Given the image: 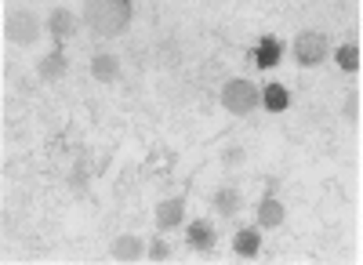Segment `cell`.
Segmentation results:
<instances>
[{
    "label": "cell",
    "mask_w": 363,
    "mask_h": 265,
    "mask_svg": "<svg viewBox=\"0 0 363 265\" xmlns=\"http://www.w3.org/2000/svg\"><path fill=\"white\" fill-rule=\"evenodd\" d=\"M131 15H135L131 0H84V26L102 40L124 37Z\"/></svg>",
    "instance_id": "6da1fadb"
},
{
    "label": "cell",
    "mask_w": 363,
    "mask_h": 265,
    "mask_svg": "<svg viewBox=\"0 0 363 265\" xmlns=\"http://www.w3.org/2000/svg\"><path fill=\"white\" fill-rule=\"evenodd\" d=\"M48 29V22L37 18V11H29V8H15L4 15V37L18 47H29V44H37L40 33Z\"/></svg>",
    "instance_id": "7a4b0ae2"
},
{
    "label": "cell",
    "mask_w": 363,
    "mask_h": 265,
    "mask_svg": "<svg viewBox=\"0 0 363 265\" xmlns=\"http://www.w3.org/2000/svg\"><path fill=\"white\" fill-rule=\"evenodd\" d=\"M258 102H262V91H258L251 80H244V77H233V80L222 87V106H225L233 116H247V113H255Z\"/></svg>",
    "instance_id": "3957f363"
},
{
    "label": "cell",
    "mask_w": 363,
    "mask_h": 265,
    "mask_svg": "<svg viewBox=\"0 0 363 265\" xmlns=\"http://www.w3.org/2000/svg\"><path fill=\"white\" fill-rule=\"evenodd\" d=\"M294 58H298L306 69L320 66L323 58H327V37L320 33V29H306V33H298V40H294Z\"/></svg>",
    "instance_id": "277c9868"
},
{
    "label": "cell",
    "mask_w": 363,
    "mask_h": 265,
    "mask_svg": "<svg viewBox=\"0 0 363 265\" xmlns=\"http://www.w3.org/2000/svg\"><path fill=\"white\" fill-rule=\"evenodd\" d=\"M182 222H186V200H182V196H171V200L157 203V229L160 232H171Z\"/></svg>",
    "instance_id": "5b68a950"
},
{
    "label": "cell",
    "mask_w": 363,
    "mask_h": 265,
    "mask_svg": "<svg viewBox=\"0 0 363 265\" xmlns=\"http://www.w3.org/2000/svg\"><path fill=\"white\" fill-rule=\"evenodd\" d=\"M44 22H48V33L55 37V44H62L77 33V15L69 8H51V15Z\"/></svg>",
    "instance_id": "8992f818"
},
{
    "label": "cell",
    "mask_w": 363,
    "mask_h": 265,
    "mask_svg": "<svg viewBox=\"0 0 363 265\" xmlns=\"http://www.w3.org/2000/svg\"><path fill=\"white\" fill-rule=\"evenodd\" d=\"M66 69H69V58L62 55V44H55V51H48L40 62H37V77L40 80H62L66 77Z\"/></svg>",
    "instance_id": "52a82bcc"
},
{
    "label": "cell",
    "mask_w": 363,
    "mask_h": 265,
    "mask_svg": "<svg viewBox=\"0 0 363 265\" xmlns=\"http://www.w3.org/2000/svg\"><path fill=\"white\" fill-rule=\"evenodd\" d=\"M211 208H215L222 218H233L240 208H244V193H240L236 186H222L211 193Z\"/></svg>",
    "instance_id": "ba28073f"
},
{
    "label": "cell",
    "mask_w": 363,
    "mask_h": 265,
    "mask_svg": "<svg viewBox=\"0 0 363 265\" xmlns=\"http://www.w3.org/2000/svg\"><path fill=\"white\" fill-rule=\"evenodd\" d=\"M91 77H95L99 84H116L120 80V58L113 51H102L91 58Z\"/></svg>",
    "instance_id": "9c48e42d"
},
{
    "label": "cell",
    "mask_w": 363,
    "mask_h": 265,
    "mask_svg": "<svg viewBox=\"0 0 363 265\" xmlns=\"http://www.w3.org/2000/svg\"><path fill=\"white\" fill-rule=\"evenodd\" d=\"M284 218H287L284 203L272 193H265L262 203H258V229H277V225H284Z\"/></svg>",
    "instance_id": "30bf717a"
},
{
    "label": "cell",
    "mask_w": 363,
    "mask_h": 265,
    "mask_svg": "<svg viewBox=\"0 0 363 265\" xmlns=\"http://www.w3.org/2000/svg\"><path fill=\"white\" fill-rule=\"evenodd\" d=\"M109 254H113L116 261H138V258L145 254V244H142L138 237H131V232H120V237L109 244Z\"/></svg>",
    "instance_id": "8fae6325"
},
{
    "label": "cell",
    "mask_w": 363,
    "mask_h": 265,
    "mask_svg": "<svg viewBox=\"0 0 363 265\" xmlns=\"http://www.w3.org/2000/svg\"><path fill=\"white\" fill-rule=\"evenodd\" d=\"M280 58H284V44L277 37H262L258 47H255V62L258 69H272V66H280Z\"/></svg>",
    "instance_id": "7c38bea8"
},
{
    "label": "cell",
    "mask_w": 363,
    "mask_h": 265,
    "mask_svg": "<svg viewBox=\"0 0 363 265\" xmlns=\"http://www.w3.org/2000/svg\"><path fill=\"white\" fill-rule=\"evenodd\" d=\"M233 251H236L240 258H255V254L262 251V232H258V225L240 229L236 237H233Z\"/></svg>",
    "instance_id": "4fadbf2b"
},
{
    "label": "cell",
    "mask_w": 363,
    "mask_h": 265,
    "mask_svg": "<svg viewBox=\"0 0 363 265\" xmlns=\"http://www.w3.org/2000/svg\"><path fill=\"white\" fill-rule=\"evenodd\" d=\"M186 240H189V247H196V251H211V247H215V225H211L207 218L189 222Z\"/></svg>",
    "instance_id": "5bb4252c"
},
{
    "label": "cell",
    "mask_w": 363,
    "mask_h": 265,
    "mask_svg": "<svg viewBox=\"0 0 363 265\" xmlns=\"http://www.w3.org/2000/svg\"><path fill=\"white\" fill-rule=\"evenodd\" d=\"M262 106H265L269 113H284V109L291 106V95H287V87H284V84H269L265 91H262Z\"/></svg>",
    "instance_id": "9a60e30c"
},
{
    "label": "cell",
    "mask_w": 363,
    "mask_h": 265,
    "mask_svg": "<svg viewBox=\"0 0 363 265\" xmlns=\"http://www.w3.org/2000/svg\"><path fill=\"white\" fill-rule=\"evenodd\" d=\"M335 58H338V66L345 69V73H356L359 69V44H342L338 51H335Z\"/></svg>",
    "instance_id": "2e32d148"
},
{
    "label": "cell",
    "mask_w": 363,
    "mask_h": 265,
    "mask_svg": "<svg viewBox=\"0 0 363 265\" xmlns=\"http://www.w3.org/2000/svg\"><path fill=\"white\" fill-rule=\"evenodd\" d=\"M342 116L349 124H359V91H349L345 95V106H342Z\"/></svg>",
    "instance_id": "e0dca14e"
},
{
    "label": "cell",
    "mask_w": 363,
    "mask_h": 265,
    "mask_svg": "<svg viewBox=\"0 0 363 265\" xmlns=\"http://www.w3.org/2000/svg\"><path fill=\"white\" fill-rule=\"evenodd\" d=\"M145 251L153 254V261H167V258H171V247H167V240H153V244H149Z\"/></svg>",
    "instance_id": "ac0fdd59"
}]
</instances>
